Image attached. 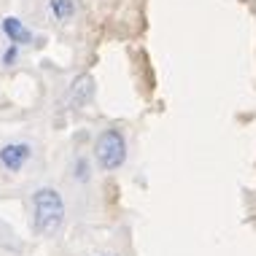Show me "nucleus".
Here are the masks:
<instances>
[{"label": "nucleus", "mask_w": 256, "mask_h": 256, "mask_svg": "<svg viewBox=\"0 0 256 256\" xmlns=\"http://www.w3.org/2000/svg\"><path fill=\"white\" fill-rule=\"evenodd\" d=\"M32 221L40 234L60 232L65 221V200L57 189H38L32 194Z\"/></svg>", "instance_id": "nucleus-1"}, {"label": "nucleus", "mask_w": 256, "mask_h": 256, "mask_svg": "<svg viewBox=\"0 0 256 256\" xmlns=\"http://www.w3.org/2000/svg\"><path fill=\"white\" fill-rule=\"evenodd\" d=\"M94 159L102 170H119L127 159V140L119 130H102L94 140Z\"/></svg>", "instance_id": "nucleus-2"}, {"label": "nucleus", "mask_w": 256, "mask_h": 256, "mask_svg": "<svg viewBox=\"0 0 256 256\" xmlns=\"http://www.w3.org/2000/svg\"><path fill=\"white\" fill-rule=\"evenodd\" d=\"M30 156H32L30 143H8V146L0 148V164L8 172H19L30 162Z\"/></svg>", "instance_id": "nucleus-3"}, {"label": "nucleus", "mask_w": 256, "mask_h": 256, "mask_svg": "<svg viewBox=\"0 0 256 256\" xmlns=\"http://www.w3.org/2000/svg\"><path fill=\"white\" fill-rule=\"evenodd\" d=\"M94 92H98V86H94V78H92V76H89V73L78 76V78L73 81V86H70V100H73V106H78V108L89 106V102L94 100Z\"/></svg>", "instance_id": "nucleus-4"}, {"label": "nucleus", "mask_w": 256, "mask_h": 256, "mask_svg": "<svg viewBox=\"0 0 256 256\" xmlns=\"http://www.w3.org/2000/svg\"><path fill=\"white\" fill-rule=\"evenodd\" d=\"M3 32H6V38L11 40V46H27V44H32V32L24 27L22 19H16V16H8V19H3Z\"/></svg>", "instance_id": "nucleus-5"}, {"label": "nucleus", "mask_w": 256, "mask_h": 256, "mask_svg": "<svg viewBox=\"0 0 256 256\" xmlns=\"http://www.w3.org/2000/svg\"><path fill=\"white\" fill-rule=\"evenodd\" d=\"M49 11L57 22H68L76 16V0H49Z\"/></svg>", "instance_id": "nucleus-6"}, {"label": "nucleus", "mask_w": 256, "mask_h": 256, "mask_svg": "<svg viewBox=\"0 0 256 256\" xmlns=\"http://www.w3.org/2000/svg\"><path fill=\"white\" fill-rule=\"evenodd\" d=\"M76 178H78V181H89V162L86 159H78V162H76Z\"/></svg>", "instance_id": "nucleus-7"}, {"label": "nucleus", "mask_w": 256, "mask_h": 256, "mask_svg": "<svg viewBox=\"0 0 256 256\" xmlns=\"http://www.w3.org/2000/svg\"><path fill=\"white\" fill-rule=\"evenodd\" d=\"M19 60V46H8V52L3 54V65H14Z\"/></svg>", "instance_id": "nucleus-8"}]
</instances>
